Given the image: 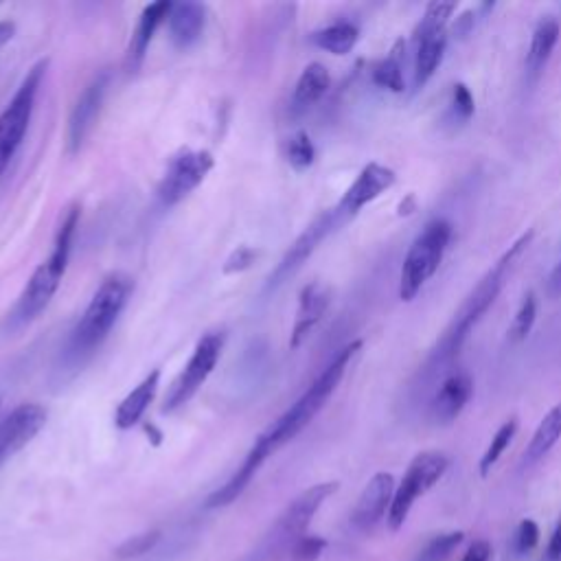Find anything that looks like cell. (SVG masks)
<instances>
[{
    "label": "cell",
    "mask_w": 561,
    "mask_h": 561,
    "mask_svg": "<svg viewBox=\"0 0 561 561\" xmlns=\"http://www.w3.org/2000/svg\"><path fill=\"white\" fill-rule=\"evenodd\" d=\"M259 250L257 248H250V246H239L237 250H233L231 257L226 259L224 263V274H239V272H246L250 270L257 263L259 259Z\"/></svg>",
    "instance_id": "obj_35"
},
{
    "label": "cell",
    "mask_w": 561,
    "mask_h": 561,
    "mask_svg": "<svg viewBox=\"0 0 561 561\" xmlns=\"http://www.w3.org/2000/svg\"><path fill=\"white\" fill-rule=\"evenodd\" d=\"M463 531H452V533H441L423 548L419 561H445L452 553L454 548H459V544L463 542Z\"/></svg>",
    "instance_id": "obj_32"
},
{
    "label": "cell",
    "mask_w": 561,
    "mask_h": 561,
    "mask_svg": "<svg viewBox=\"0 0 561 561\" xmlns=\"http://www.w3.org/2000/svg\"><path fill=\"white\" fill-rule=\"evenodd\" d=\"M47 66L49 62L42 60L31 68L27 77L22 79L16 95L11 97L7 108L0 114V176L5 174L11 158L18 154L22 141H25L33 110H36L42 79L47 75Z\"/></svg>",
    "instance_id": "obj_6"
},
{
    "label": "cell",
    "mask_w": 561,
    "mask_h": 561,
    "mask_svg": "<svg viewBox=\"0 0 561 561\" xmlns=\"http://www.w3.org/2000/svg\"><path fill=\"white\" fill-rule=\"evenodd\" d=\"M331 86V77L327 66L320 62H312L305 66V71L301 73L299 82H296L294 95H292V110L294 112H305L318 103L327 95V90Z\"/></svg>",
    "instance_id": "obj_24"
},
{
    "label": "cell",
    "mask_w": 561,
    "mask_h": 561,
    "mask_svg": "<svg viewBox=\"0 0 561 561\" xmlns=\"http://www.w3.org/2000/svg\"><path fill=\"white\" fill-rule=\"evenodd\" d=\"M454 11H456V3H441V0H437V3H430L426 7V14H423V18L419 22L417 31H423V33L448 31Z\"/></svg>",
    "instance_id": "obj_33"
},
{
    "label": "cell",
    "mask_w": 561,
    "mask_h": 561,
    "mask_svg": "<svg viewBox=\"0 0 561 561\" xmlns=\"http://www.w3.org/2000/svg\"><path fill=\"white\" fill-rule=\"evenodd\" d=\"M108 84H110V75L103 71L82 90V95L77 97L75 106L71 110V117H68V132H66V150L71 156L79 154L90 132H93L103 106V99H106L108 93Z\"/></svg>",
    "instance_id": "obj_13"
},
{
    "label": "cell",
    "mask_w": 561,
    "mask_h": 561,
    "mask_svg": "<svg viewBox=\"0 0 561 561\" xmlns=\"http://www.w3.org/2000/svg\"><path fill=\"white\" fill-rule=\"evenodd\" d=\"M360 40V29L353 22H334L325 29H318L312 33V42L318 49H323L331 55H347Z\"/></svg>",
    "instance_id": "obj_27"
},
{
    "label": "cell",
    "mask_w": 561,
    "mask_h": 561,
    "mask_svg": "<svg viewBox=\"0 0 561 561\" xmlns=\"http://www.w3.org/2000/svg\"><path fill=\"white\" fill-rule=\"evenodd\" d=\"M404 51H406V44L404 40H399L395 47L391 49L384 60L377 62L371 71V79L375 86H380L388 93H404L406 82H404Z\"/></svg>",
    "instance_id": "obj_26"
},
{
    "label": "cell",
    "mask_w": 561,
    "mask_h": 561,
    "mask_svg": "<svg viewBox=\"0 0 561 561\" xmlns=\"http://www.w3.org/2000/svg\"><path fill=\"white\" fill-rule=\"evenodd\" d=\"M515 434H518V419L511 417L498 428L494 439H491V443H489V448L485 450L483 456H480V463H478L480 476H487L491 472V467H494L500 461V456L507 452L511 441L515 439Z\"/></svg>",
    "instance_id": "obj_28"
},
{
    "label": "cell",
    "mask_w": 561,
    "mask_h": 561,
    "mask_svg": "<svg viewBox=\"0 0 561 561\" xmlns=\"http://www.w3.org/2000/svg\"><path fill=\"white\" fill-rule=\"evenodd\" d=\"M452 242V224L448 220H432L410 244L404 259L402 272H399V299L412 301L423 290L434 274H437L441 261Z\"/></svg>",
    "instance_id": "obj_5"
},
{
    "label": "cell",
    "mask_w": 561,
    "mask_h": 561,
    "mask_svg": "<svg viewBox=\"0 0 561 561\" xmlns=\"http://www.w3.org/2000/svg\"><path fill=\"white\" fill-rule=\"evenodd\" d=\"M160 386V371H152L134 391L123 399L117 412H114V426L119 430H130L143 419V415L154 402Z\"/></svg>",
    "instance_id": "obj_22"
},
{
    "label": "cell",
    "mask_w": 561,
    "mask_h": 561,
    "mask_svg": "<svg viewBox=\"0 0 561 561\" xmlns=\"http://www.w3.org/2000/svg\"><path fill=\"white\" fill-rule=\"evenodd\" d=\"M551 290H553V294H561V259H559V263H557V268L553 270Z\"/></svg>",
    "instance_id": "obj_42"
},
{
    "label": "cell",
    "mask_w": 561,
    "mask_h": 561,
    "mask_svg": "<svg viewBox=\"0 0 561 561\" xmlns=\"http://www.w3.org/2000/svg\"><path fill=\"white\" fill-rule=\"evenodd\" d=\"M283 156L288 160L290 167L296 171H305L314 165L316 160V147L309 139L307 132H296L292 134L283 145Z\"/></svg>",
    "instance_id": "obj_29"
},
{
    "label": "cell",
    "mask_w": 561,
    "mask_h": 561,
    "mask_svg": "<svg viewBox=\"0 0 561 561\" xmlns=\"http://www.w3.org/2000/svg\"><path fill=\"white\" fill-rule=\"evenodd\" d=\"M535 318H537V299H535L533 292H526L520 307H518V314H515L513 323H511V327L507 331L509 342H513V345H518V342L529 338L531 329L535 325Z\"/></svg>",
    "instance_id": "obj_30"
},
{
    "label": "cell",
    "mask_w": 561,
    "mask_h": 561,
    "mask_svg": "<svg viewBox=\"0 0 561 561\" xmlns=\"http://www.w3.org/2000/svg\"><path fill=\"white\" fill-rule=\"evenodd\" d=\"M325 548H327V542L323 540V537L303 535L285 548L283 561H318L320 555L325 553Z\"/></svg>",
    "instance_id": "obj_31"
},
{
    "label": "cell",
    "mask_w": 561,
    "mask_h": 561,
    "mask_svg": "<svg viewBox=\"0 0 561 561\" xmlns=\"http://www.w3.org/2000/svg\"><path fill=\"white\" fill-rule=\"evenodd\" d=\"M160 540V531H147L141 535H134L130 540H125L117 551H114V557L125 561V559H136V557H143L150 551H154V546Z\"/></svg>",
    "instance_id": "obj_34"
},
{
    "label": "cell",
    "mask_w": 561,
    "mask_h": 561,
    "mask_svg": "<svg viewBox=\"0 0 561 561\" xmlns=\"http://www.w3.org/2000/svg\"><path fill=\"white\" fill-rule=\"evenodd\" d=\"M474 22H476V11L474 9H469V11H463V14L456 18L454 22V27L450 29V33L454 38H465L469 31L474 29Z\"/></svg>",
    "instance_id": "obj_38"
},
{
    "label": "cell",
    "mask_w": 561,
    "mask_h": 561,
    "mask_svg": "<svg viewBox=\"0 0 561 561\" xmlns=\"http://www.w3.org/2000/svg\"><path fill=\"white\" fill-rule=\"evenodd\" d=\"M342 222H347V220L340 215L338 209H329L323 215H318L316 220L309 224L299 237H296V242L288 248V253L283 255V259L279 261V266L272 270V274L268 277V283H266V292H274L279 288V285L288 281L292 274L299 270L309 257L314 255V250L325 242V237L331 231H336V228Z\"/></svg>",
    "instance_id": "obj_10"
},
{
    "label": "cell",
    "mask_w": 561,
    "mask_h": 561,
    "mask_svg": "<svg viewBox=\"0 0 561 561\" xmlns=\"http://www.w3.org/2000/svg\"><path fill=\"white\" fill-rule=\"evenodd\" d=\"M533 235H535L533 231L520 235L518 242H515L507 250V253L498 259L496 266L491 268L485 274V277L478 281V285L472 290V294L467 296L459 312H456L454 323L448 329V334L443 336V342H441L443 356H454V353H459L465 338L469 336V331H472L478 325V320L487 314V309L494 305V301L498 299L502 285H505L507 270L513 266V261L518 259L526 248H529Z\"/></svg>",
    "instance_id": "obj_4"
},
{
    "label": "cell",
    "mask_w": 561,
    "mask_h": 561,
    "mask_svg": "<svg viewBox=\"0 0 561 561\" xmlns=\"http://www.w3.org/2000/svg\"><path fill=\"white\" fill-rule=\"evenodd\" d=\"M395 182H397V174L391 167L380 163H369L360 171L358 178L351 182V187L345 191V196L340 198L336 209L345 220H349V217L358 215L366 204L375 202L382 193L393 189Z\"/></svg>",
    "instance_id": "obj_14"
},
{
    "label": "cell",
    "mask_w": 561,
    "mask_h": 561,
    "mask_svg": "<svg viewBox=\"0 0 561 561\" xmlns=\"http://www.w3.org/2000/svg\"><path fill=\"white\" fill-rule=\"evenodd\" d=\"M548 559L551 561H561V518L555 526V531L551 535V542H548Z\"/></svg>",
    "instance_id": "obj_40"
},
{
    "label": "cell",
    "mask_w": 561,
    "mask_h": 561,
    "mask_svg": "<svg viewBox=\"0 0 561 561\" xmlns=\"http://www.w3.org/2000/svg\"><path fill=\"white\" fill-rule=\"evenodd\" d=\"M222 349H224V334H206L198 342L187 366L182 369V373L176 377L174 384H171L165 395V404H163L165 415L185 406L189 399L200 391L202 384L211 377L217 362H220Z\"/></svg>",
    "instance_id": "obj_8"
},
{
    "label": "cell",
    "mask_w": 561,
    "mask_h": 561,
    "mask_svg": "<svg viewBox=\"0 0 561 561\" xmlns=\"http://www.w3.org/2000/svg\"><path fill=\"white\" fill-rule=\"evenodd\" d=\"M448 467H450L448 456L437 450L421 452L412 459L402 478V483H399V487L395 489L391 511L386 515L391 531L402 529L412 507H415V502L439 483L443 474L448 472Z\"/></svg>",
    "instance_id": "obj_7"
},
{
    "label": "cell",
    "mask_w": 561,
    "mask_h": 561,
    "mask_svg": "<svg viewBox=\"0 0 561 561\" xmlns=\"http://www.w3.org/2000/svg\"><path fill=\"white\" fill-rule=\"evenodd\" d=\"M336 480H329V483H318L314 487L305 489L303 494L296 496L285 511L279 515L277 526H274V537H277L279 544L283 548H288L292 542L299 540L305 535L307 526L312 524L314 515L318 509L325 505V502L338 491Z\"/></svg>",
    "instance_id": "obj_11"
},
{
    "label": "cell",
    "mask_w": 561,
    "mask_h": 561,
    "mask_svg": "<svg viewBox=\"0 0 561 561\" xmlns=\"http://www.w3.org/2000/svg\"><path fill=\"white\" fill-rule=\"evenodd\" d=\"M474 395V382L467 373H454L445 380L432 399V415L439 423H452Z\"/></svg>",
    "instance_id": "obj_18"
},
{
    "label": "cell",
    "mask_w": 561,
    "mask_h": 561,
    "mask_svg": "<svg viewBox=\"0 0 561 561\" xmlns=\"http://www.w3.org/2000/svg\"><path fill=\"white\" fill-rule=\"evenodd\" d=\"M537 544H540V526L533 520H522L515 531V551L531 553Z\"/></svg>",
    "instance_id": "obj_36"
},
{
    "label": "cell",
    "mask_w": 561,
    "mask_h": 561,
    "mask_svg": "<svg viewBox=\"0 0 561 561\" xmlns=\"http://www.w3.org/2000/svg\"><path fill=\"white\" fill-rule=\"evenodd\" d=\"M266 461L268 459L259 450L250 448L248 456L244 459V463L239 465L237 472L231 478H228L220 489L213 491V494L206 498V509H224L228 505H233V502L244 494L246 487L253 483V478L257 476L259 467Z\"/></svg>",
    "instance_id": "obj_21"
},
{
    "label": "cell",
    "mask_w": 561,
    "mask_h": 561,
    "mask_svg": "<svg viewBox=\"0 0 561 561\" xmlns=\"http://www.w3.org/2000/svg\"><path fill=\"white\" fill-rule=\"evenodd\" d=\"M49 412L40 404H20L0 421V467L25 450L47 426Z\"/></svg>",
    "instance_id": "obj_12"
},
{
    "label": "cell",
    "mask_w": 561,
    "mask_h": 561,
    "mask_svg": "<svg viewBox=\"0 0 561 561\" xmlns=\"http://www.w3.org/2000/svg\"><path fill=\"white\" fill-rule=\"evenodd\" d=\"M561 439V404L553 406L546 412V417L540 421V426L535 428L529 448L524 452V463L533 465L542 461L544 456L551 452Z\"/></svg>",
    "instance_id": "obj_25"
},
{
    "label": "cell",
    "mask_w": 561,
    "mask_h": 561,
    "mask_svg": "<svg viewBox=\"0 0 561 561\" xmlns=\"http://www.w3.org/2000/svg\"><path fill=\"white\" fill-rule=\"evenodd\" d=\"M171 5L174 3H169V0H158V3H152L143 9L139 25H136L132 33L128 53H125V68H128V73H136L143 66L147 49H150L158 27L167 22Z\"/></svg>",
    "instance_id": "obj_17"
},
{
    "label": "cell",
    "mask_w": 561,
    "mask_h": 561,
    "mask_svg": "<svg viewBox=\"0 0 561 561\" xmlns=\"http://www.w3.org/2000/svg\"><path fill=\"white\" fill-rule=\"evenodd\" d=\"M215 167V158L211 152L206 150H182L178 156L171 158V163L167 165L165 176L160 178L156 196L163 206H176L178 202L191 196L206 176L211 174Z\"/></svg>",
    "instance_id": "obj_9"
},
{
    "label": "cell",
    "mask_w": 561,
    "mask_h": 561,
    "mask_svg": "<svg viewBox=\"0 0 561 561\" xmlns=\"http://www.w3.org/2000/svg\"><path fill=\"white\" fill-rule=\"evenodd\" d=\"M452 108L456 112V117H461L463 121H467L474 114V110H476L474 95H472V90H469L465 84H456L454 86V90H452Z\"/></svg>",
    "instance_id": "obj_37"
},
{
    "label": "cell",
    "mask_w": 561,
    "mask_h": 561,
    "mask_svg": "<svg viewBox=\"0 0 561 561\" xmlns=\"http://www.w3.org/2000/svg\"><path fill=\"white\" fill-rule=\"evenodd\" d=\"M395 496V478L388 472H377L358 498V505L351 513V522L360 531H371L384 515L391 511Z\"/></svg>",
    "instance_id": "obj_15"
},
{
    "label": "cell",
    "mask_w": 561,
    "mask_h": 561,
    "mask_svg": "<svg viewBox=\"0 0 561 561\" xmlns=\"http://www.w3.org/2000/svg\"><path fill=\"white\" fill-rule=\"evenodd\" d=\"M79 215H82L79 204H71L62 213L60 226H57V233L53 239L51 255L47 257V261H42L40 266L33 270L31 279L27 281V285L22 288L18 296V301L7 312L3 325H0L3 334H16V331L29 327L33 320H36L44 309L51 305L53 296L62 285V279L68 268V259H71Z\"/></svg>",
    "instance_id": "obj_2"
},
{
    "label": "cell",
    "mask_w": 561,
    "mask_h": 561,
    "mask_svg": "<svg viewBox=\"0 0 561 561\" xmlns=\"http://www.w3.org/2000/svg\"><path fill=\"white\" fill-rule=\"evenodd\" d=\"M331 303V290L325 283L312 281L301 290L299 309H296V320L290 336V347L299 349L303 340L312 334V329L323 320Z\"/></svg>",
    "instance_id": "obj_16"
},
{
    "label": "cell",
    "mask_w": 561,
    "mask_h": 561,
    "mask_svg": "<svg viewBox=\"0 0 561 561\" xmlns=\"http://www.w3.org/2000/svg\"><path fill=\"white\" fill-rule=\"evenodd\" d=\"M167 29L178 49L193 47L206 29V7L200 3H174L167 16Z\"/></svg>",
    "instance_id": "obj_19"
},
{
    "label": "cell",
    "mask_w": 561,
    "mask_h": 561,
    "mask_svg": "<svg viewBox=\"0 0 561 561\" xmlns=\"http://www.w3.org/2000/svg\"><path fill=\"white\" fill-rule=\"evenodd\" d=\"M134 290L132 277L123 272H114L110 277L103 279L99 290L90 299L88 307L84 309L82 318L77 320V325L68 334L60 362V371H77L95 356L101 349L103 342L108 340L112 327L117 325L125 305H128Z\"/></svg>",
    "instance_id": "obj_1"
},
{
    "label": "cell",
    "mask_w": 561,
    "mask_h": 561,
    "mask_svg": "<svg viewBox=\"0 0 561 561\" xmlns=\"http://www.w3.org/2000/svg\"><path fill=\"white\" fill-rule=\"evenodd\" d=\"M14 36H16V22L0 20V49H3L5 44H9Z\"/></svg>",
    "instance_id": "obj_41"
},
{
    "label": "cell",
    "mask_w": 561,
    "mask_h": 561,
    "mask_svg": "<svg viewBox=\"0 0 561 561\" xmlns=\"http://www.w3.org/2000/svg\"><path fill=\"white\" fill-rule=\"evenodd\" d=\"M360 349H362V340H353L347 347H342L336 353V358L327 364V369L316 377V382L309 386L299 399H296V404H292L290 410H285L283 415L261 434L253 448L259 450L268 459V456L281 450L285 443H290L294 437H299L309 423L314 421L318 412L325 408L329 397L334 395L338 384L342 382V377H345L349 362L356 358V353Z\"/></svg>",
    "instance_id": "obj_3"
},
{
    "label": "cell",
    "mask_w": 561,
    "mask_h": 561,
    "mask_svg": "<svg viewBox=\"0 0 561 561\" xmlns=\"http://www.w3.org/2000/svg\"><path fill=\"white\" fill-rule=\"evenodd\" d=\"M448 49V31L434 33H415V88L421 90L426 86L439 66Z\"/></svg>",
    "instance_id": "obj_20"
},
{
    "label": "cell",
    "mask_w": 561,
    "mask_h": 561,
    "mask_svg": "<svg viewBox=\"0 0 561 561\" xmlns=\"http://www.w3.org/2000/svg\"><path fill=\"white\" fill-rule=\"evenodd\" d=\"M559 36H561V27L555 18L546 16L537 22L533 38H531L529 55H526V71H529L531 77H537L544 71L557 47Z\"/></svg>",
    "instance_id": "obj_23"
},
{
    "label": "cell",
    "mask_w": 561,
    "mask_h": 561,
    "mask_svg": "<svg viewBox=\"0 0 561 561\" xmlns=\"http://www.w3.org/2000/svg\"><path fill=\"white\" fill-rule=\"evenodd\" d=\"M491 557V544L487 540H478L467 548L463 561H489Z\"/></svg>",
    "instance_id": "obj_39"
}]
</instances>
